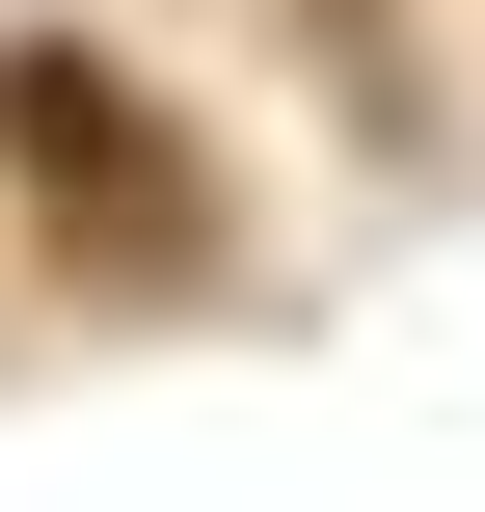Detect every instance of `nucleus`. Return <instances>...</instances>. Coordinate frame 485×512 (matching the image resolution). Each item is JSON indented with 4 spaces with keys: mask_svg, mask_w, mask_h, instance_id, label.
Wrapping results in <instances>:
<instances>
[{
    "mask_svg": "<svg viewBox=\"0 0 485 512\" xmlns=\"http://www.w3.org/2000/svg\"><path fill=\"white\" fill-rule=\"evenodd\" d=\"M0 216H27L81 297H216V270H243L189 108H162L135 54H81V27H0Z\"/></svg>",
    "mask_w": 485,
    "mask_h": 512,
    "instance_id": "1",
    "label": "nucleus"
},
{
    "mask_svg": "<svg viewBox=\"0 0 485 512\" xmlns=\"http://www.w3.org/2000/svg\"><path fill=\"white\" fill-rule=\"evenodd\" d=\"M297 54H324V108L378 135V162H432V54H405V0H270Z\"/></svg>",
    "mask_w": 485,
    "mask_h": 512,
    "instance_id": "2",
    "label": "nucleus"
}]
</instances>
